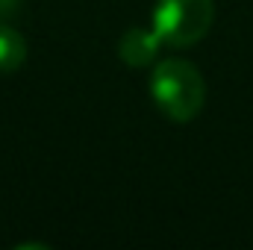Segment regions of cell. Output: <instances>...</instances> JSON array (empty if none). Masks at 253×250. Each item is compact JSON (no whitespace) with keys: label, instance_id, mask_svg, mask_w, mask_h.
<instances>
[{"label":"cell","instance_id":"277c9868","mask_svg":"<svg viewBox=\"0 0 253 250\" xmlns=\"http://www.w3.org/2000/svg\"><path fill=\"white\" fill-rule=\"evenodd\" d=\"M24 56H27L24 39H21L12 27L0 24V71L6 74V71L21 68V65H24Z\"/></svg>","mask_w":253,"mask_h":250},{"label":"cell","instance_id":"3957f363","mask_svg":"<svg viewBox=\"0 0 253 250\" xmlns=\"http://www.w3.org/2000/svg\"><path fill=\"white\" fill-rule=\"evenodd\" d=\"M162 42L156 36V30H129L121 42V59L126 65H144L159 53Z\"/></svg>","mask_w":253,"mask_h":250},{"label":"cell","instance_id":"7a4b0ae2","mask_svg":"<svg viewBox=\"0 0 253 250\" xmlns=\"http://www.w3.org/2000/svg\"><path fill=\"white\" fill-rule=\"evenodd\" d=\"M215 18L212 0H159L153 12V30L162 44L189 47L197 44Z\"/></svg>","mask_w":253,"mask_h":250},{"label":"cell","instance_id":"5b68a950","mask_svg":"<svg viewBox=\"0 0 253 250\" xmlns=\"http://www.w3.org/2000/svg\"><path fill=\"white\" fill-rule=\"evenodd\" d=\"M15 6H18V0H0V18H3V15H9Z\"/></svg>","mask_w":253,"mask_h":250},{"label":"cell","instance_id":"6da1fadb","mask_svg":"<svg viewBox=\"0 0 253 250\" xmlns=\"http://www.w3.org/2000/svg\"><path fill=\"white\" fill-rule=\"evenodd\" d=\"M150 91H153L156 106L171 121H191L203 109V97H206L200 71L183 59H165L156 65Z\"/></svg>","mask_w":253,"mask_h":250}]
</instances>
